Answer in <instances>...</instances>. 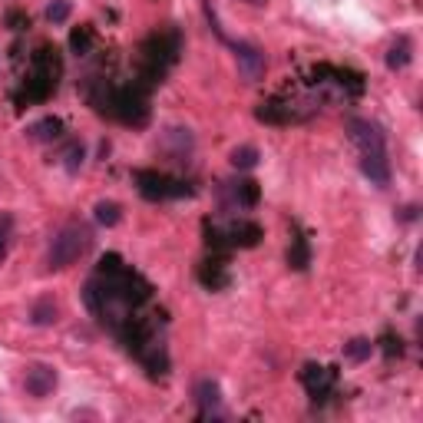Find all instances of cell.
<instances>
[{"instance_id":"cell-1","label":"cell","mask_w":423,"mask_h":423,"mask_svg":"<svg viewBox=\"0 0 423 423\" xmlns=\"http://www.w3.org/2000/svg\"><path fill=\"white\" fill-rule=\"evenodd\" d=\"M350 139L361 149V169L371 179L373 186H390V162H387V146H384V133L367 119H350L348 123Z\"/></svg>"},{"instance_id":"cell-2","label":"cell","mask_w":423,"mask_h":423,"mask_svg":"<svg viewBox=\"0 0 423 423\" xmlns=\"http://www.w3.org/2000/svg\"><path fill=\"white\" fill-rule=\"evenodd\" d=\"M133 179H136L139 195L149 202H169V199L192 195V188L186 182H179V179H172V175H165V172H156V169H136Z\"/></svg>"},{"instance_id":"cell-3","label":"cell","mask_w":423,"mask_h":423,"mask_svg":"<svg viewBox=\"0 0 423 423\" xmlns=\"http://www.w3.org/2000/svg\"><path fill=\"white\" fill-rule=\"evenodd\" d=\"M87 248H89L87 228H83V225H66L50 245V268H66V265H73Z\"/></svg>"},{"instance_id":"cell-4","label":"cell","mask_w":423,"mask_h":423,"mask_svg":"<svg viewBox=\"0 0 423 423\" xmlns=\"http://www.w3.org/2000/svg\"><path fill=\"white\" fill-rule=\"evenodd\" d=\"M232 50H235L238 70H242L245 80H258V76L265 73V53L258 50L255 43H248V40H235V43H232Z\"/></svg>"},{"instance_id":"cell-5","label":"cell","mask_w":423,"mask_h":423,"mask_svg":"<svg viewBox=\"0 0 423 423\" xmlns=\"http://www.w3.org/2000/svg\"><path fill=\"white\" fill-rule=\"evenodd\" d=\"M24 387L30 397H47L57 387V371H53L50 364H30L24 373Z\"/></svg>"},{"instance_id":"cell-6","label":"cell","mask_w":423,"mask_h":423,"mask_svg":"<svg viewBox=\"0 0 423 423\" xmlns=\"http://www.w3.org/2000/svg\"><path fill=\"white\" fill-rule=\"evenodd\" d=\"M301 384H304V390H308L314 400H318V397H327V394H331V387H334V373L327 371V367L308 364V367L301 371Z\"/></svg>"},{"instance_id":"cell-7","label":"cell","mask_w":423,"mask_h":423,"mask_svg":"<svg viewBox=\"0 0 423 423\" xmlns=\"http://www.w3.org/2000/svg\"><path fill=\"white\" fill-rule=\"evenodd\" d=\"M225 238H228V248H255L258 238H262V228L255 222H248V218H238V222L228 225Z\"/></svg>"},{"instance_id":"cell-8","label":"cell","mask_w":423,"mask_h":423,"mask_svg":"<svg viewBox=\"0 0 423 423\" xmlns=\"http://www.w3.org/2000/svg\"><path fill=\"white\" fill-rule=\"evenodd\" d=\"M199 281H202L205 288H212V291H218V288L228 285V272H225L222 255H212L209 262H202V268H199Z\"/></svg>"},{"instance_id":"cell-9","label":"cell","mask_w":423,"mask_h":423,"mask_svg":"<svg viewBox=\"0 0 423 423\" xmlns=\"http://www.w3.org/2000/svg\"><path fill=\"white\" fill-rule=\"evenodd\" d=\"M255 116H258L262 123H272V126H285V123H291V119H298L295 110H291V103H278V100L262 103Z\"/></svg>"},{"instance_id":"cell-10","label":"cell","mask_w":423,"mask_h":423,"mask_svg":"<svg viewBox=\"0 0 423 423\" xmlns=\"http://www.w3.org/2000/svg\"><path fill=\"white\" fill-rule=\"evenodd\" d=\"M195 400H199V417L218 413V384L215 380H199L195 384Z\"/></svg>"},{"instance_id":"cell-11","label":"cell","mask_w":423,"mask_h":423,"mask_svg":"<svg viewBox=\"0 0 423 423\" xmlns=\"http://www.w3.org/2000/svg\"><path fill=\"white\" fill-rule=\"evenodd\" d=\"M27 136L34 139V142H53V139L63 136V123L57 119V116H43L40 123H34L30 129H27Z\"/></svg>"},{"instance_id":"cell-12","label":"cell","mask_w":423,"mask_h":423,"mask_svg":"<svg viewBox=\"0 0 423 423\" xmlns=\"http://www.w3.org/2000/svg\"><path fill=\"white\" fill-rule=\"evenodd\" d=\"M232 192V202H235L238 209H251L255 202H258V182H251V179H238L228 186Z\"/></svg>"},{"instance_id":"cell-13","label":"cell","mask_w":423,"mask_h":423,"mask_svg":"<svg viewBox=\"0 0 423 423\" xmlns=\"http://www.w3.org/2000/svg\"><path fill=\"white\" fill-rule=\"evenodd\" d=\"M288 265H291L295 272H304V268L311 265V248H308L304 235H295V238H291V248H288Z\"/></svg>"},{"instance_id":"cell-14","label":"cell","mask_w":423,"mask_h":423,"mask_svg":"<svg viewBox=\"0 0 423 423\" xmlns=\"http://www.w3.org/2000/svg\"><path fill=\"white\" fill-rule=\"evenodd\" d=\"M410 40L407 37H400L397 43H394V47H390V53H387V66H390V70H403V66H407V63H410Z\"/></svg>"},{"instance_id":"cell-15","label":"cell","mask_w":423,"mask_h":423,"mask_svg":"<svg viewBox=\"0 0 423 423\" xmlns=\"http://www.w3.org/2000/svg\"><path fill=\"white\" fill-rule=\"evenodd\" d=\"M70 50L76 57H87L93 50V27H76L73 34H70Z\"/></svg>"},{"instance_id":"cell-16","label":"cell","mask_w":423,"mask_h":423,"mask_svg":"<svg viewBox=\"0 0 423 423\" xmlns=\"http://www.w3.org/2000/svg\"><path fill=\"white\" fill-rule=\"evenodd\" d=\"M30 321L40 324V327H47V324L57 321V304H53L50 298H43L34 304V311H30Z\"/></svg>"},{"instance_id":"cell-17","label":"cell","mask_w":423,"mask_h":423,"mask_svg":"<svg viewBox=\"0 0 423 423\" xmlns=\"http://www.w3.org/2000/svg\"><path fill=\"white\" fill-rule=\"evenodd\" d=\"M83 159H87L83 142H66V149H63V165H66V172H80Z\"/></svg>"},{"instance_id":"cell-18","label":"cell","mask_w":423,"mask_h":423,"mask_svg":"<svg viewBox=\"0 0 423 423\" xmlns=\"http://www.w3.org/2000/svg\"><path fill=\"white\" fill-rule=\"evenodd\" d=\"M232 165H235V169H255V165H258V149H255V146H238V149L232 152Z\"/></svg>"},{"instance_id":"cell-19","label":"cell","mask_w":423,"mask_h":423,"mask_svg":"<svg viewBox=\"0 0 423 423\" xmlns=\"http://www.w3.org/2000/svg\"><path fill=\"white\" fill-rule=\"evenodd\" d=\"M123 218V209L116 202H96V222L100 225H119Z\"/></svg>"},{"instance_id":"cell-20","label":"cell","mask_w":423,"mask_h":423,"mask_svg":"<svg viewBox=\"0 0 423 423\" xmlns=\"http://www.w3.org/2000/svg\"><path fill=\"white\" fill-rule=\"evenodd\" d=\"M10 235H13V215L10 212H0V258H7Z\"/></svg>"},{"instance_id":"cell-21","label":"cell","mask_w":423,"mask_h":423,"mask_svg":"<svg viewBox=\"0 0 423 423\" xmlns=\"http://www.w3.org/2000/svg\"><path fill=\"white\" fill-rule=\"evenodd\" d=\"M70 10H73L70 0H53L50 7H47V20H50V24H66V20H70Z\"/></svg>"},{"instance_id":"cell-22","label":"cell","mask_w":423,"mask_h":423,"mask_svg":"<svg viewBox=\"0 0 423 423\" xmlns=\"http://www.w3.org/2000/svg\"><path fill=\"white\" fill-rule=\"evenodd\" d=\"M344 350H348L350 361H367V357H371V350H373V344H371V341H364V337H357V341H350Z\"/></svg>"},{"instance_id":"cell-23","label":"cell","mask_w":423,"mask_h":423,"mask_svg":"<svg viewBox=\"0 0 423 423\" xmlns=\"http://www.w3.org/2000/svg\"><path fill=\"white\" fill-rule=\"evenodd\" d=\"M242 3H251V7H262V3H268V0H242Z\"/></svg>"}]
</instances>
